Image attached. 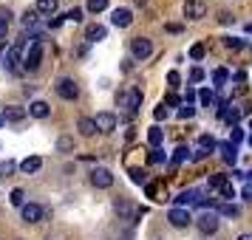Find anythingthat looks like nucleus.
<instances>
[{
	"label": "nucleus",
	"mask_w": 252,
	"mask_h": 240,
	"mask_svg": "<svg viewBox=\"0 0 252 240\" xmlns=\"http://www.w3.org/2000/svg\"><path fill=\"white\" fill-rule=\"evenodd\" d=\"M40 57H43V40L40 37H32V48L26 51V57H23V65L29 71H37V65H40Z\"/></svg>",
	"instance_id": "f257e3e1"
},
{
	"label": "nucleus",
	"mask_w": 252,
	"mask_h": 240,
	"mask_svg": "<svg viewBox=\"0 0 252 240\" xmlns=\"http://www.w3.org/2000/svg\"><path fill=\"white\" fill-rule=\"evenodd\" d=\"M150 51H153V43H150L148 37H133V40H130V54L136 59L150 57Z\"/></svg>",
	"instance_id": "f03ea898"
},
{
	"label": "nucleus",
	"mask_w": 252,
	"mask_h": 240,
	"mask_svg": "<svg viewBox=\"0 0 252 240\" xmlns=\"http://www.w3.org/2000/svg\"><path fill=\"white\" fill-rule=\"evenodd\" d=\"M57 93L63 96V99L74 102V99L80 96V88H77V82H74V80H68V77H65V80H60V82H57Z\"/></svg>",
	"instance_id": "7ed1b4c3"
},
{
	"label": "nucleus",
	"mask_w": 252,
	"mask_h": 240,
	"mask_svg": "<svg viewBox=\"0 0 252 240\" xmlns=\"http://www.w3.org/2000/svg\"><path fill=\"white\" fill-rule=\"evenodd\" d=\"M91 184L96 189H108V187L114 184V175H111V170H105V167H96V170L91 172Z\"/></svg>",
	"instance_id": "20e7f679"
},
{
	"label": "nucleus",
	"mask_w": 252,
	"mask_h": 240,
	"mask_svg": "<svg viewBox=\"0 0 252 240\" xmlns=\"http://www.w3.org/2000/svg\"><path fill=\"white\" fill-rule=\"evenodd\" d=\"M204 14H207V6L201 0H187V3H184V17H187V20H201Z\"/></svg>",
	"instance_id": "39448f33"
},
{
	"label": "nucleus",
	"mask_w": 252,
	"mask_h": 240,
	"mask_svg": "<svg viewBox=\"0 0 252 240\" xmlns=\"http://www.w3.org/2000/svg\"><path fill=\"white\" fill-rule=\"evenodd\" d=\"M94 125H96V130L99 133H114L116 130V116L114 113H96V119H94Z\"/></svg>",
	"instance_id": "423d86ee"
},
{
	"label": "nucleus",
	"mask_w": 252,
	"mask_h": 240,
	"mask_svg": "<svg viewBox=\"0 0 252 240\" xmlns=\"http://www.w3.org/2000/svg\"><path fill=\"white\" fill-rule=\"evenodd\" d=\"M20 215H23L26 223H37V220L43 217V206H37V204H23V206H20Z\"/></svg>",
	"instance_id": "0eeeda50"
},
{
	"label": "nucleus",
	"mask_w": 252,
	"mask_h": 240,
	"mask_svg": "<svg viewBox=\"0 0 252 240\" xmlns=\"http://www.w3.org/2000/svg\"><path fill=\"white\" fill-rule=\"evenodd\" d=\"M198 229H201V235H213V232H218V215H213V212L201 215L198 217Z\"/></svg>",
	"instance_id": "6e6552de"
},
{
	"label": "nucleus",
	"mask_w": 252,
	"mask_h": 240,
	"mask_svg": "<svg viewBox=\"0 0 252 240\" xmlns=\"http://www.w3.org/2000/svg\"><path fill=\"white\" fill-rule=\"evenodd\" d=\"M167 220H170L173 226H187V223H190V220H193V217H190V212H187V209H176V206H173L170 209V215H167Z\"/></svg>",
	"instance_id": "1a4fd4ad"
},
{
	"label": "nucleus",
	"mask_w": 252,
	"mask_h": 240,
	"mask_svg": "<svg viewBox=\"0 0 252 240\" xmlns=\"http://www.w3.org/2000/svg\"><path fill=\"white\" fill-rule=\"evenodd\" d=\"M111 23H114L116 28H127V26L133 23V14H130V9H116L114 17H111Z\"/></svg>",
	"instance_id": "9d476101"
},
{
	"label": "nucleus",
	"mask_w": 252,
	"mask_h": 240,
	"mask_svg": "<svg viewBox=\"0 0 252 240\" xmlns=\"http://www.w3.org/2000/svg\"><path fill=\"white\" fill-rule=\"evenodd\" d=\"M195 198H198V189H184V192L176 195V209H184V206H193Z\"/></svg>",
	"instance_id": "9b49d317"
},
{
	"label": "nucleus",
	"mask_w": 252,
	"mask_h": 240,
	"mask_svg": "<svg viewBox=\"0 0 252 240\" xmlns=\"http://www.w3.org/2000/svg\"><path fill=\"white\" fill-rule=\"evenodd\" d=\"M218 153H221V159L227 161V164H235V161H238V147H232L229 141L218 144Z\"/></svg>",
	"instance_id": "f8f14e48"
},
{
	"label": "nucleus",
	"mask_w": 252,
	"mask_h": 240,
	"mask_svg": "<svg viewBox=\"0 0 252 240\" xmlns=\"http://www.w3.org/2000/svg\"><path fill=\"white\" fill-rule=\"evenodd\" d=\"M40 167H43V159H40V156H29V159L20 161V170H23L26 175H29V172H37Z\"/></svg>",
	"instance_id": "ddd939ff"
},
{
	"label": "nucleus",
	"mask_w": 252,
	"mask_h": 240,
	"mask_svg": "<svg viewBox=\"0 0 252 240\" xmlns=\"http://www.w3.org/2000/svg\"><path fill=\"white\" fill-rule=\"evenodd\" d=\"M105 34H108V28L105 26H88V31H85V40L88 43H96V40H105Z\"/></svg>",
	"instance_id": "4468645a"
},
{
	"label": "nucleus",
	"mask_w": 252,
	"mask_h": 240,
	"mask_svg": "<svg viewBox=\"0 0 252 240\" xmlns=\"http://www.w3.org/2000/svg\"><path fill=\"white\" fill-rule=\"evenodd\" d=\"M29 113L34 116V119H46V116L51 113V107H48L46 102H40V99H37V102L29 105Z\"/></svg>",
	"instance_id": "2eb2a0df"
},
{
	"label": "nucleus",
	"mask_w": 252,
	"mask_h": 240,
	"mask_svg": "<svg viewBox=\"0 0 252 240\" xmlns=\"http://www.w3.org/2000/svg\"><path fill=\"white\" fill-rule=\"evenodd\" d=\"M0 119H3V122H23V119H26V110H23V107H6Z\"/></svg>",
	"instance_id": "dca6fc26"
},
{
	"label": "nucleus",
	"mask_w": 252,
	"mask_h": 240,
	"mask_svg": "<svg viewBox=\"0 0 252 240\" xmlns=\"http://www.w3.org/2000/svg\"><path fill=\"white\" fill-rule=\"evenodd\" d=\"M221 119L235 127V122L241 119V110H238V107H232V105H224V107H221Z\"/></svg>",
	"instance_id": "f3484780"
},
{
	"label": "nucleus",
	"mask_w": 252,
	"mask_h": 240,
	"mask_svg": "<svg viewBox=\"0 0 252 240\" xmlns=\"http://www.w3.org/2000/svg\"><path fill=\"white\" fill-rule=\"evenodd\" d=\"M148 141H150V147H153V150L161 147V141H164V133H161V127H150V130H148Z\"/></svg>",
	"instance_id": "a211bd4d"
},
{
	"label": "nucleus",
	"mask_w": 252,
	"mask_h": 240,
	"mask_svg": "<svg viewBox=\"0 0 252 240\" xmlns=\"http://www.w3.org/2000/svg\"><path fill=\"white\" fill-rule=\"evenodd\" d=\"M37 14H54L57 12V0H37Z\"/></svg>",
	"instance_id": "6ab92c4d"
},
{
	"label": "nucleus",
	"mask_w": 252,
	"mask_h": 240,
	"mask_svg": "<svg viewBox=\"0 0 252 240\" xmlns=\"http://www.w3.org/2000/svg\"><path fill=\"white\" fill-rule=\"evenodd\" d=\"M37 17H40V14H37L34 9H29V12L23 14V26H26V28H32V31H37V26H40Z\"/></svg>",
	"instance_id": "aec40b11"
},
{
	"label": "nucleus",
	"mask_w": 252,
	"mask_h": 240,
	"mask_svg": "<svg viewBox=\"0 0 252 240\" xmlns=\"http://www.w3.org/2000/svg\"><path fill=\"white\" fill-rule=\"evenodd\" d=\"M218 215H224V217H238L241 209H238L235 204H221V206H218Z\"/></svg>",
	"instance_id": "412c9836"
},
{
	"label": "nucleus",
	"mask_w": 252,
	"mask_h": 240,
	"mask_svg": "<svg viewBox=\"0 0 252 240\" xmlns=\"http://www.w3.org/2000/svg\"><path fill=\"white\" fill-rule=\"evenodd\" d=\"M80 133H82V136H94V133H96L94 119H80Z\"/></svg>",
	"instance_id": "4be33fe9"
},
{
	"label": "nucleus",
	"mask_w": 252,
	"mask_h": 240,
	"mask_svg": "<svg viewBox=\"0 0 252 240\" xmlns=\"http://www.w3.org/2000/svg\"><path fill=\"white\" fill-rule=\"evenodd\" d=\"M130 181L133 184H148V172L139 170V167H130Z\"/></svg>",
	"instance_id": "5701e85b"
},
{
	"label": "nucleus",
	"mask_w": 252,
	"mask_h": 240,
	"mask_svg": "<svg viewBox=\"0 0 252 240\" xmlns=\"http://www.w3.org/2000/svg\"><path fill=\"white\" fill-rule=\"evenodd\" d=\"M198 99H201V105H204V107H210V105H216V93L210 91V88H204V91L198 93Z\"/></svg>",
	"instance_id": "b1692460"
},
{
	"label": "nucleus",
	"mask_w": 252,
	"mask_h": 240,
	"mask_svg": "<svg viewBox=\"0 0 252 240\" xmlns=\"http://www.w3.org/2000/svg\"><path fill=\"white\" fill-rule=\"evenodd\" d=\"M105 9H108V0H88V12L99 14V12H105Z\"/></svg>",
	"instance_id": "393cba45"
},
{
	"label": "nucleus",
	"mask_w": 252,
	"mask_h": 240,
	"mask_svg": "<svg viewBox=\"0 0 252 240\" xmlns=\"http://www.w3.org/2000/svg\"><path fill=\"white\" fill-rule=\"evenodd\" d=\"M241 141H244V130H241V127H232V130H229V144L238 147Z\"/></svg>",
	"instance_id": "a878e982"
},
{
	"label": "nucleus",
	"mask_w": 252,
	"mask_h": 240,
	"mask_svg": "<svg viewBox=\"0 0 252 240\" xmlns=\"http://www.w3.org/2000/svg\"><path fill=\"white\" fill-rule=\"evenodd\" d=\"M227 80H229V74L224 68H218L216 74H213V82H216L218 88H224V85H227Z\"/></svg>",
	"instance_id": "bb28decb"
},
{
	"label": "nucleus",
	"mask_w": 252,
	"mask_h": 240,
	"mask_svg": "<svg viewBox=\"0 0 252 240\" xmlns=\"http://www.w3.org/2000/svg\"><path fill=\"white\" fill-rule=\"evenodd\" d=\"M198 147H201V150H210V153H213V150H216V138L204 133V136L198 138Z\"/></svg>",
	"instance_id": "cd10ccee"
},
{
	"label": "nucleus",
	"mask_w": 252,
	"mask_h": 240,
	"mask_svg": "<svg viewBox=\"0 0 252 240\" xmlns=\"http://www.w3.org/2000/svg\"><path fill=\"white\" fill-rule=\"evenodd\" d=\"M63 20H71V23H80L82 20V9H71V12L63 14Z\"/></svg>",
	"instance_id": "c85d7f7f"
},
{
	"label": "nucleus",
	"mask_w": 252,
	"mask_h": 240,
	"mask_svg": "<svg viewBox=\"0 0 252 240\" xmlns=\"http://www.w3.org/2000/svg\"><path fill=\"white\" fill-rule=\"evenodd\" d=\"M187 159H190V150L179 147V150H176V156H173V164H182V161H187Z\"/></svg>",
	"instance_id": "c756f323"
},
{
	"label": "nucleus",
	"mask_w": 252,
	"mask_h": 240,
	"mask_svg": "<svg viewBox=\"0 0 252 240\" xmlns=\"http://www.w3.org/2000/svg\"><path fill=\"white\" fill-rule=\"evenodd\" d=\"M204 54H207V48L201 46V43H195V46L190 48V57L193 59H204Z\"/></svg>",
	"instance_id": "7c9ffc66"
},
{
	"label": "nucleus",
	"mask_w": 252,
	"mask_h": 240,
	"mask_svg": "<svg viewBox=\"0 0 252 240\" xmlns=\"http://www.w3.org/2000/svg\"><path fill=\"white\" fill-rule=\"evenodd\" d=\"M17 170V164L14 161H0V175H12Z\"/></svg>",
	"instance_id": "2f4dec72"
},
{
	"label": "nucleus",
	"mask_w": 252,
	"mask_h": 240,
	"mask_svg": "<svg viewBox=\"0 0 252 240\" xmlns=\"http://www.w3.org/2000/svg\"><path fill=\"white\" fill-rule=\"evenodd\" d=\"M224 184H227V175H221V172H216V175H210V187H224Z\"/></svg>",
	"instance_id": "473e14b6"
},
{
	"label": "nucleus",
	"mask_w": 252,
	"mask_h": 240,
	"mask_svg": "<svg viewBox=\"0 0 252 240\" xmlns=\"http://www.w3.org/2000/svg\"><path fill=\"white\" fill-rule=\"evenodd\" d=\"M193 113H195L193 105H182V107H179V119H190Z\"/></svg>",
	"instance_id": "72a5a7b5"
},
{
	"label": "nucleus",
	"mask_w": 252,
	"mask_h": 240,
	"mask_svg": "<svg viewBox=\"0 0 252 240\" xmlns=\"http://www.w3.org/2000/svg\"><path fill=\"white\" fill-rule=\"evenodd\" d=\"M148 159H150V164H161V161H164V153H161V150L156 147V150H150Z\"/></svg>",
	"instance_id": "f704fd0d"
},
{
	"label": "nucleus",
	"mask_w": 252,
	"mask_h": 240,
	"mask_svg": "<svg viewBox=\"0 0 252 240\" xmlns=\"http://www.w3.org/2000/svg\"><path fill=\"white\" fill-rule=\"evenodd\" d=\"M224 46L232 48V51H238V48H244V43H241V40H235V37H224Z\"/></svg>",
	"instance_id": "c9c22d12"
},
{
	"label": "nucleus",
	"mask_w": 252,
	"mask_h": 240,
	"mask_svg": "<svg viewBox=\"0 0 252 240\" xmlns=\"http://www.w3.org/2000/svg\"><path fill=\"white\" fill-rule=\"evenodd\" d=\"M23 201H26V192H23V189H14V192H12V204L14 206H23Z\"/></svg>",
	"instance_id": "e433bc0d"
},
{
	"label": "nucleus",
	"mask_w": 252,
	"mask_h": 240,
	"mask_svg": "<svg viewBox=\"0 0 252 240\" xmlns=\"http://www.w3.org/2000/svg\"><path fill=\"white\" fill-rule=\"evenodd\" d=\"M167 82H170V88L176 91V88H179V82H182V77H179V71H170V74H167Z\"/></svg>",
	"instance_id": "4c0bfd02"
},
{
	"label": "nucleus",
	"mask_w": 252,
	"mask_h": 240,
	"mask_svg": "<svg viewBox=\"0 0 252 240\" xmlns=\"http://www.w3.org/2000/svg\"><path fill=\"white\" fill-rule=\"evenodd\" d=\"M218 192L224 195V198H235V189H232V184H224V187H218Z\"/></svg>",
	"instance_id": "58836bf2"
},
{
	"label": "nucleus",
	"mask_w": 252,
	"mask_h": 240,
	"mask_svg": "<svg viewBox=\"0 0 252 240\" xmlns=\"http://www.w3.org/2000/svg\"><path fill=\"white\" fill-rule=\"evenodd\" d=\"M57 147H60V150H63V153H68V150H71V147H74V141H71V138H68V136H63V138H60V141H57Z\"/></svg>",
	"instance_id": "ea45409f"
},
{
	"label": "nucleus",
	"mask_w": 252,
	"mask_h": 240,
	"mask_svg": "<svg viewBox=\"0 0 252 240\" xmlns=\"http://www.w3.org/2000/svg\"><path fill=\"white\" fill-rule=\"evenodd\" d=\"M153 116H156V122H161V119H167V107H164V105H159V107L153 110Z\"/></svg>",
	"instance_id": "a19ab883"
},
{
	"label": "nucleus",
	"mask_w": 252,
	"mask_h": 240,
	"mask_svg": "<svg viewBox=\"0 0 252 240\" xmlns=\"http://www.w3.org/2000/svg\"><path fill=\"white\" fill-rule=\"evenodd\" d=\"M190 80H193V82H201V80H204V71H201V68H193V71H190Z\"/></svg>",
	"instance_id": "79ce46f5"
},
{
	"label": "nucleus",
	"mask_w": 252,
	"mask_h": 240,
	"mask_svg": "<svg viewBox=\"0 0 252 240\" xmlns=\"http://www.w3.org/2000/svg\"><path fill=\"white\" fill-rule=\"evenodd\" d=\"M195 99V88H187V93H184V105H190Z\"/></svg>",
	"instance_id": "37998d69"
},
{
	"label": "nucleus",
	"mask_w": 252,
	"mask_h": 240,
	"mask_svg": "<svg viewBox=\"0 0 252 240\" xmlns=\"http://www.w3.org/2000/svg\"><path fill=\"white\" fill-rule=\"evenodd\" d=\"M161 105H164V107H173V105H179V96H173V93H170V96H167Z\"/></svg>",
	"instance_id": "c03bdc74"
},
{
	"label": "nucleus",
	"mask_w": 252,
	"mask_h": 240,
	"mask_svg": "<svg viewBox=\"0 0 252 240\" xmlns=\"http://www.w3.org/2000/svg\"><path fill=\"white\" fill-rule=\"evenodd\" d=\"M167 31H170V34H179V31H182V23H167Z\"/></svg>",
	"instance_id": "a18cd8bd"
},
{
	"label": "nucleus",
	"mask_w": 252,
	"mask_h": 240,
	"mask_svg": "<svg viewBox=\"0 0 252 240\" xmlns=\"http://www.w3.org/2000/svg\"><path fill=\"white\" fill-rule=\"evenodd\" d=\"M218 20H221V23L227 26V23H232V20H235V17H229L227 12H221V14H218Z\"/></svg>",
	"instance_id": "49530a36"
},
{
	"label": "nucleus",
	"mask_w": 252,
	"mask_h": 240,
	"mask_svg": "<svg viewBox=\"0 0 252 240\" xmlns=\"http://www.w3.org/2000/svg\"><path fill=\"white\" fill-rule=\"evenodd\" d=\"M6 31H9V20H0V37H6Z\"/></svg>",
	"instance_id": "de8ad7c7"
},
{
	"label": "nucleus",
	"mask_w": 252,
	"mask_h": 240,
	"mask_svg": "<svg viewBox=\"0 0 252 240\" xmlns=\"http://www.w3.org/2000/svg\"><path fill=\"white\" fill-rule=\"evenodd\" d=\"M207 156H210V150H201V147H198V153H195V159L201 161V159H207Z\"/></svg>",
	"instance_id": "09e8293b"
},
{
	"label": "nucleus",
	"mask_w": 252,
	"mask_h": 240,
	"mask_svg": "<svg viewBox=\"0 0 252 240\" xmlns=\"http://www.w3.org/2000/svg\"><path fill=\"white\" fill-rule=\"evenodd\" d=\"M244 198H247V201H252V187H247V189H244Z\"/></svg>",
	"instance_id": "8fccbe9b"
},
{
	"label": "nucleus",
	"mask_w": 252,
	"mask_h": 240,
	"mask_svg": "<svg viewBox=\"0 0 252 240\" xmlns=\"http://www.w3.org/2000/svg\"><path fill=\"white\" fill-rule=\"evenodd\" d=\"M244 178H247V181H250V187H252V172H244Z\"/></svg>",
	"instance_id": "3c124183"
},
{
	"label": "nucleus",
	"mask_w": 252,
	"mask_h": 240,
	"mask_svg": "<svg viewBox=\"0 0 252 240\" xmlns=\"http://www.w3.org/2000/svg\"><path fill=\"white\" fill-rule=\"evenodd\" d=\"M238 240H252V235H241V238Z\"/></svg>",
	"instance_id": "603ef678"
},
{
	"label": "nucleus",
	"mask_w": 252,
	"mask_h": 240,
	"mask_svg": "<svg viewBox=\"0 0 252 240\" xmlns=\"http://www.w3.org/2000/svg\"><path fill=\"white\" fill-rule=\"evenodd\" d=\"M133 3H136V6H145V3H148V0H133Z\"/></svg>",
	"instance_id": "864d4df0"
},
{
	"label": "nucleus",
	"mask_w": 252,
	"mask_h": 240,
	"mask_svg": "<svg viewBox=\"0 0 252 240\" xmlns=\"http://www.w3.org/2000/svg\"><path fill=\"white\" fill-rule=\"evenodd\" d=\"M247 34H252V23H250V26H247Z\"/></svg>",
	"instance_id": "5fc2aeb1"
},
{
	"label": "nucleus",
	"mask_w": 252,
	"mask_h": 240,
	"mask_svg": "<svg viewBox=\"0 0 252 240\" xmlns=\"http://www.w3.org/2000/svg\"><path fill=\"white\" fill-rule=\"evenodd\" d=\"M250 144H252V136H250Z\"/></svg>",
	"instance_id": "6e6d98bb"
},
{
	"label": "nucleus",
	"mask_w": 252,
	"mask_h": 240,
	"mask_svg": "<svg viewBox=\"0 0 252 240\" xmlns=\"http://www.w3.org/2000/svg\"><path fill=\"white\" fill-rule=\"evenodd\" d=\"M0 122H3V119H0Z\"/></svg>",
	"instance_id": "4d7b16f0"
}]
</instances>
